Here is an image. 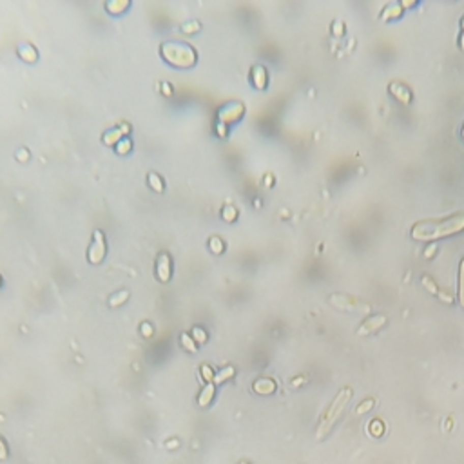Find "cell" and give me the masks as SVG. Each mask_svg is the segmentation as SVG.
Returning <instances> with one entry per match:
<instances>
[{"instance_id":"6da1fadb","label":"cell","mask_w":464,"mask_h":464,"mask_svg":"<svg viewBox=\"0 0 464 464\" xmlns=\"http://www.w3.org/2000/svg\"><path fill=\"white\" fill-rule=\"evenodd\" d=\"M462 228H464V212H457V214L444 216V218L417 221L412 227V238L423 241L439 240V238L460 232Z\"/></svg>"},{"instance_id":"7a4b0ae2","label":"cell","mask_w":464,"mask_h":464,"mask_svg":"<svg viewBox=\"0 0 464 464\" xmlns=\"http://www.w3.org/2000/svg\"><path fill=\"white\" fill-rule=\"evenodd\" d=\"M160 53L165 58V62H169L174 67H192L198 62V53L191 44L185 42H163L160 47Z\"/></svg>"},{"instance_id":"3957f363","label":"cell","mask_w":464,"mask_h":464,"mask_svg":"<svg viewBox=\"0 0 464 464\" xmlns=\"http://www.w3.org/2000/svg\"><path fill=\"white\" fill-rule=\"evenodd\" d=\"M350 397H352V390H350V388H343L339 394H337V397L334 399V402L330 404V408L327 410L323 421H321V424H319V428H317V437H319V439H321V437H325V435L330 431V428L336 424V421L339 419V415L343 414L344 406L348 404Z\"/></svg>"},{"instance_id":"277c9868","label":"cell","mask_w":464,"mask_h":464,"mask_svg":"<svg viewBox=\"0 0 464 464\" xmlns=\"http://www.w3.org/2000/svg\"><path fill=\"white\" fill-rule=\"evenodd\" d=\"M330 301L339 308L344 310H352V312H368L370 305L363 299L356 298V296L344 294V292H334L330 294Z\"/></svg>"},{"instance_id":"5b68a950","label":"cell","mask_w":464,"mask_h":464,"mask_svg":"<svg viewBox=\"0 0 464 464\" xmlns=\"http://www.w3.org/2000/svg\"><path fill=\"white\" fill-rule=\"evenodd\" d=\"M105 252H107V249H105L104 232L100 230V228H96L93 232V241L89 245V250H87V257H89V261H91L93 265H98L100 261L105 257Z\"/></svg>"},{"instance_id":"8992f818","label":"cell","mask_w":464,"mask_h":464,"mask_svg":"<svg viewBox=\"0 0 464 464\" xmlns=\"http://www.w3.org/2000/svg\"><path fill=\"white\" fill-rule=\"evenodd\" d=\"M243 104H240V102H230V104H225L223 107L220 109V112H218V116H220V122H223L225 125L230 124V122H236L240 120L241 116H243Z\"/></svg>"},{"instance_id":"52a82bcc","label":"cell","mask_w":464,"mask_h":464,"mask_svg":"<svg viewBox=\"0 0 464 464\" xmlns=\"http://www.w3.org/2000/svg\"><path fill=\"white\" fill-rule=\"evenodd\" d=\"M170 272H172V261L167 252H160L156 257V276L162 283H167L170 279Z\"/></svg>"},{"instance_id":"ba28073f","label":"cell","mask_w":464,"mask_h":464,"mask_svg":"<svg viewBox=\"0 0 464 464\" xmlns=\"http://www.w3.org/2000/svg\"><path fill=\"white\" fill-rule=\"evenodd\" d=\"M388 89H390V93H392V95H394L395 98L399 100V102H402V104H410V102H412V91H410V87L406 85V83L394 80V82H390Z\"/></svg>"},{"instance_id":"9c48e42d","label":"cell","mask_w":464,"mask_h":464,"mask_svg":"<svg viewBox=\"0 0 464 464\" xmlns=\"http://www.w3.org/2000/svg\"><path fill=\"white\" fill-rule=\"evenodd\" d=\"M129 131H131L129 124H120L116 129H111V131L104 133L102 140H104V143H107V145H116L120 140H124L125 134H129Z\"/></svg>"},{"instance_id":"30bf717a","label":"cell","mask_w":464,"mask_h":464,"mask_svg":"<svg viewBox=\"0 0 464 464\" xmlns=\"http://www.w3.org/2000/svg\"><path fill=\"white\" fill-rule=\"evenodd\" d=\"M386 323V315L385 314H373L370 317H366L363 323L359 325V334H370V332L381 328Z\"/></svg>"},{"instance_id":"8fae6325","label":"cell","mask_w":464,"mask_h":464,"mask_svg":"<svg viewBox=\"0 0 464 464\" xmlns=\"http://www.w3.org/2000/svg\"><path fill=\"white\" fill-rule=\"evenodd\" d=\"M421 281H423V285L426 286L428 290H430L431 294H439L441 298L444 299V301H448V303H452L453 301V296H452V292H444V290H441L439 286H437V283L433 281V279L428 276V274H424L423 278H421Z\"/></svg>"},{"instance_id":"7c38bea8","label":"cell","mask_w":464,"mask_h":464,"mask_svg":"<svg viewBox=\"0 0 464 464\" xmlns=\"http://www.w3.org/2000/svg\"><path fill=\"white\" fill-rule=\"evenodd\" d=\"M250 78H252V83L257 87V89H265L267 78H269V75H267V69L263 66H254Z\"/></svg>"},{"instance_id":"4fadbf2b","label":"cell","mask_w":464,"mask_h":464,"mask_svg":"<svg viewBox=\"0 0 464 464\" xmlns=\"http://www.w3.org/2000/svg\"><path fill=\"white\" fill-rule=\"evenodd\" d=\"M18 56H20L24 62L33 64L38 60V51L35 49L31 44H22V46L18 47Z\"/></svg>"},{"instance_id":"5bb4252c","label":"cell","mask_w":464,"mask_h":464,"mask_svg":"<svg viewBox=\"0 0 464 464\" xmlns=\"http://www.w3.org/2000/svg\"><path fill=\"white\" fill-rule=\"evenodd\" d=\"M402 15V4L401 2H390V4L385 6V9L381 11V17L385 20H390V18H397Z\"/></svg>"},{"instance_id":"9a60e30c","label":"cell","mask_w":464,"mask_h":464,"mask_svg":"<svg viewBox=\"0 0 464 464\" xmlns=\"http://www.w3.org/2000/svg\"><path fill=\"white\" fill-rule=\"evenodd\" d=\"M127 8H129V0H111V2L105 4V9L109 13H112V15H120Z\"/></svg>"},{"instance_id":"2e32d148","label":"cell","mask_w":464,"mask_h":464,"mask_svg":"<svg viewBox=\"0 0 464 464\" xmlns=\"http://www.w3.org/2000/svg\"><path fill=\"white\" fill-rule=\"evenodd\" d=\"M254 388H256V392H259V394H270V392H274V388H276V383H274L272 379H259V381H256Z\"/></svg>"},{"instance_id":"e0dca14e","label":"cell","mask_w":464,"mask_h":464,"mask_svg":"<svg viewBox=\"0 0 464 464\" xmlns=\"http://www.w3.org/2000/svg\"><path fill=\"white\" fill-rule=\"evenodd\" d=\"M212 397H214V385H212V383H209V385L201 390V395H199V399H198L199 406H205L207 402H211Z\"/></svg>"},{"instance_id":"ac0fdd59","label":"cell","mask_w":464,"mask_h":464,"mask_svg":"<svg viewBox=\"0 0 464 464\" xmlns=\"http://www.w3.org/2000/svg\"><path fill=\"white\" fill-rule=\"evenodd\" d=\"M127 298H129V290H118L116 294H112L109 298V307H118L124 301H127Z\"/></svg>"},{"instance_id":"d6986e66","label":"cell","mask_w":464,"mask_h":464,"mask_svg":"<svg viewBox=\"0 0 464 464\" xmlns=\"http://www.w3.org/2000/svg\"><path fill=\"white\" fill-rule=\"evenodd\" d=\"M147 182H149V185L153 187L156 192H163V180L160 178V174L158 172H149Z\"/></svg>"},{"instance_id":"ffe728a7","label":"cell","mask_w":464,"mask_h":464,"mask_svg":"<svg viewBox=\"0 0 464 464\" xmlns=\"http://www.w3.org/2000/svg\"><path fill=\"white\" fill-rule=\"evenodd\" d=\"M459 301L464 307V256H462V259H460V265H459Z\"/></svg>"},{"instance_id":"44dd1931","label":"cell","mask_w":464,"mask_h":464,"mask_svg":"<svg viewBox=\"0 0 464 464\" xmlns=\"http://www.w3.org/2000/svg\"><path fill=\"white\" fill-rule=\"evenodd\" d=\"M131 149H133V141L129 140L127 136L116 143V153H118V154H125V153H129Z\"/></svg>"},{"instance_id":"7402d4cb","label":"cell","mask_w":464,"mask_h":464,"mask_svg":"<svg viewBox=\"0 0 464 464\" xmlns=\"http://www.w3.org/2000/svg\"><path fill=\"white\" fill-rule=\"evenodd\" d=\"M221 216H223V220L234 221V220H236V216H238L236 207H232V205H227V207H223V211H221Z\"/></svg>"},{"instance_id":"603a6c76","label":"cell","mask_w":464,"mask_h":464,"mask_svg":"<svg viewBox=\"0 0 464 464\" xmlns=\"http://www.w3.org/2000/svg\"><path fill=\"white\" fill-rule=\"evenodd\" d=\"M182 344L189 350V352H196V350H198V348H196V343L191 339L189 334H182Z\"/></svg>"},{"instance_id":"cb8c5ba5","label":"cell","mask_w":464,"mask_h":464,"mask_svg":"<svg viewBox=\"0 0 464 464\" xmlns=\"http://www.w3.org/2000/svg\"><path fill=\"white\" fill-rule=\"evenodd\" d=\"M209 245H211V250L212 252H216V254H220V252H223V241L220 240V238H211V241H209Z\"/></svg>"},{"instance_id":"d4e9b609","label":"cell","mask_w":464,"mask_h":464,"mask_svg":"<svg viewBox=\"0 0 464 464\" xmlns=\"http://www.w3.org/2000/svg\"><path fill=\"white\" fill-rule=\"evenodd\" d=\"M192 337H194L196 341H199V343H205V341H207V332L203 330L201 327H194L192 328Z\"/></svg>"},{"instance_id":"484cf974","label":"cell","mask_w":464,"mask_h":464,"mask_svg":"<svg viewBox=\"0 0 464 464\" xmlns=\"http://www.w3.org/2000/svg\"><path fill=\"white\" fill-rule=\"evenodd\" d=\"M383 430H385V426H383V423L379 419H373L372 423H370V431H372L373 435H381Z\"/></svg>"},{"instance_id":"4316f807","label":"cell","mask_w":464,"mask_h":464,"mask_svg":"<svg viewBox=\"0 0 464 464\" xmlns=\"http://www.w3.org/2000/svg\"><path fill=\"white\" fill-rule=\"evenodd\" d=\"M232 373H234V368H232V366H227V368H223L218 375H216V381H225V379H228Z\"/></svg>"},{"instance_id":"83f0119b","label":"cell","mask_w":464,"mask_h":464,"mask_svg":"<svg viewBox=\"0 0 464 464\" xmlns=\"http://www.w3.org/2000/svg\"><path fill=\"white\" fill-rule=\"evenodd\" d=\"M198 29H199V24H198V22H191V24L182 25V31H183V33H194V31H198Z\"/></svg>"},{"instance_id":"f1b7e54d","label":"cell","mask_w":464,"mask_h":464,"mask_svg":"<svg viewBox=\"0 0 464 464\" xmlns=\"http://www.w3.org/2000/svg\"><path fill=\"white\" fill-rule=\"evenodd\" d=\"M201 372H203V377H205V379H207L209 383H211L212 379H214V372H212V368H211L209 365H203V366H201Z\"/></svg>"},{"instance_id":"f546056e","label":"cell","mask_w":464,"mask_h":464,"mask_svg":"<svg viewBox=\"0 0 464 464\" xmlns=\"http://www.w3.org/2000/svg\"><path fill=\"white\" fill-rule=\"evenodd\" d=\"M372 404H373V399H366L365 402H361V404H359L357 412H359V414H363V412H368L370 408H372Z\"/></svg>"},{"instance_id":"4dcf8cb0","label":"cell","mask_w":464,"mask_h":464,"mask_svg":"<svg viewBox=\"0 0 464 464\" xmlns=\"http://www.w3.org/2000/svg\"><path fill=\"white\" fill-rule=\"evenodd\" d=\"M216 129H218V134H220V136H225V134H227V125H225L223 122H218V124H216Z\"/></svg>"},{"instance_id":"1f68e13d","label":"cell","mask_w":464,"mask_h":464,"mask_svg":"<svg viewBox=\"0 0 464 464\" xmlns=\"http://www.w3.org/2000/svg\"><path fill=\"white\" fill-rule=\"evenodd\" d=\"M17 158L20 160V162H27V158H29V153H27V149H20L17 153Z\"/></svg>"},{"instance_id":"d6a6232c","label":"cell","mask_w":464,"mask_h":464,"mask_svg":"<svg viewBox=\"0 0 464 464\" xmlns=\"http://www.w3.org/2000/svg\"><path fill=\"white\" fill-rule=\"evenodd\" d=\"M460 49H464V17L460 18V38H459Z\"/></svg>"},{"instance_id":"836d02e7","label":"cell","mask_w":464,"mask_h":464,"mask_svg":"<svg viewBox=\"0 0 464 464\" xmlns=\"http://www.w3.org/2000/svg\"><path fill=\"white\" fill-rule=\"evenodd\" d=\"M6 455H8V452H6V444H4V441L0 439V459H6Z\"/></svg>"},{"instance_id":"e575fe53","label":"cell","mask_w":464,"mask_h":464,"mask_svg":"<svg viewBox=\"0 0 464 464\" xmlns=\"http://www.w3.org/2000/svg\"><path fill=\"white\" fill-rule=\"evenodd\" d=\"M141 328H143V332H145L143 336H151V327H149V325L143 323V325H141Z\"/></svg>"},{"instance_id":"d590c367","label":"cell","mask_w":464,"mask_h":464,"mask_svg":"<svg viewBox=\"0 0 464 464\" xmlns=\"http://www.w3.org/2000/svg\"><path fill=\"white\" fill-rule=\"evenodd\" d=\"M162 87H163V93H165V95H170V85H169V83H163Z\"/></svg>"},{"instance_id":"8d00e7d4","label":"cell","mask_w":464,"mask_h":464,"mask_svg":"<svg viewBox=\"0 0 464 464\" xmlns=\"http://www.w3.org/2000/svg\"><path fill=\"white\" fill-rule=\"evenodd\" d=\"M460 136L464 138V124H462V129H460Z\"/></svg>"},{"instance_id":"74e56055","label":"cell","mask_w":464,"mask_h":464,"mask_svg":"<svg viewBox=\"0 0 464 464\" xmlns=\"http://www.w3.org/2000/svg\"><path fill=\"white\" fill-rule=\"evenodd\" d=\"M0 286H2V278H0Z\"/></svg>"}]
</instances>
